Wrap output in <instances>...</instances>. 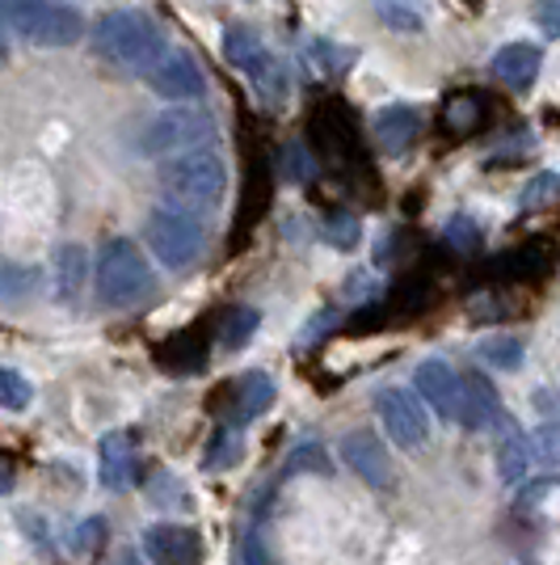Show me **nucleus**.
Here are the masks:
<instances>
[{"label":"nucleus","mask_w":560,"mask_h":565,"mask_svg":"<svg viewBox=\"0 0 560 565\" xmlns=\"http://www.w3.org/2000/svg\"><path fill=\"white\" fill-rule=\"evenodd\" d=\"M94 47L101 60H110L118 68H131L148 76L173 43H164L161 25L152 22L148 13H140V9H118V13H106L94 25Z\"/></svg>","instance_id":"1"},{"label":"nucleus","mask_w":560,"mask_h":565,"mask_svg":"<svg viewBox=\"0 0 560 565\" xmlns=\"http://www.w3.org/2000/svg\"><path fill=\"white\" fill-rule=\"evenodd\" d=\"M161 190L164 199H169V207L207 212V207H215L224 199V190H228V169H224V161L211 148H198V152L164 161Z\"/></svg>","instance_id":"2"},{"label":"nucleus","mask_w":560,"mask_h":565,"mask_svg":"<svg viewBox=\"0 0 560 565\" xmlns=\"http://www.w3.org/2000/svg\"><path fill=\"white\" fill-rule=\"evenodd\" d=\"M4 22H9V30H13L22 43L43 47V51L72 47V43L85 34L80 13L60 9V4H47V0H4Z\"/></svg>","instance_id":"3"},{"label":"nucleus","mask_w":560,"mask_h":565,"mask_svg":"<svg viewBox=\"0 0 560 565\" xmlns=\"http://www.w3.org/2000/svg\"><path fill=\"white\" fill-rule=\"evenodd\" d=\"M148 291H152V270L136 249V241H127V236L110 241L97 262V300L106 308H131Z\"/></svg>","instance_id":"4"},{"label":"nucleus","mask_w":560,"mask_h":565,"mask_svg":"<svg viewBox=\"0 0 560 565\" xmlns=\"http://www.w3.org/2000/svg\"><path fill=\"white\" fill-rule=\"evenodd\" d=\"M148 249L169 266V270H186L198 262L203 245H207V224L198 220V212L186 207H157L148 215Z\"/></svg>","instance_id":"5"},{"label":"nucleus","mask_w":560,"mask_h":565,"mask_svg":"<svg viewBox=\"0 0 560 565\" xmlns=\"http://www.w3.org/2000/svg\"><path fill=\"white\" fill-rule=\"evenodd\" d=\"M215 136V122H211L203 110H169V115H157L152 127L143 131L140 152L143 157H186V152H198L203 140Z\"/></svg>","instance_id":"6"},{"label":"nucleus","mask_w":560,"mask_h":565,"mask_svg":"<svg viewBox=\"0 0 560 565\" xmlns=\"http://www.w3.org/2000/svg\"><path fill=\"white\" fill-rule=\"evenodd\" d=\"M375 414H379V426L388 430V439H392L397 448H421L426 435H430L421 397L405 393V388H384V393L375 397Z\"/></svg>","instance_id":"7"},{"label":"nucleus","mask_w":560,"mask_h":565,"mask_svg":"<svg viewBox=\"0 0 560 565\" xmlns=\"http://www.w3.org/2000/svg\"><path fill=\"white\" fill-rule=\"evenodd\" d=\"M413 388H418V397L443 423H460V414H464V380L455 376V367L446 359H426V363H418Z\"/></svg>","instance_id":"8"},{"label":"nucleus","mask_w":560,"mask_h":565,"mask_svg":"<svg viewBox=\"0 0 560 565\" xmlns=\"http://www.w3.org/2000/svg\"><path fill=\"white\" fill-rule=\"evenodd\" d=\"M148 89L169 97V102H190V97L207 94V76L198 72V64L182 47H169L157 60V68L148 72Z\"/></svg>","instance_id":"9"},{"label":"nucleus","mask_w":560,"mask_h":565,"mask_svg":"<svg viewBox=\"0 0 560 565\" xmlns=\"http://www.w3.org/2000/svg\"><path fill=\"white\" fill-rule=\"evenodd\" d=\"M337 456H342V465H346L358 481H367L371 490H388V486H392L388 451H384V444L375 439L371 430H351V435H342Z\"/></svg>","instance_id":"10"},{"label":"nucleus","mask_w":560,"mask_h":565,"mask_svg":"<svg viewBox=\"0 0 560 565\" xmlns=\"http://www.w3.org/2000/svg\"><path fill=\"white\" fill-rule=\"evenodd\" d=\"M224 60H228L233 68L245 72V76H254L261 89L274 81V60H270V47L261 43V34H257L249 22H236V25L224 30Z\"/></svg>","instance_id":"11"},{"label":"nucleus","mask_w":560,"mask_h":565,"mask_svg":"<svg viewBox=\"0 0 560 565\" xmlns=\"http://www.w3.org/2000/svg\"><path fill=\"white\" fill-rule=\"evenodd\" d=\"M143 553L157 565H194L203 557V536L186 523H157L143 536Z\"/></svg>","instance_id":"12"},{"label":"nucleus","mask_w":560,"mask_h":565,"mask_svg":"<svg viewBox=\"0 0 560 565\" xmlns=\"http://www.w3.org/2000/svg\"><path fill=\"white\" fill-rule=\"evenodd\" d=\"M371 136L388 157H400V152H409L413 140L421 136V115L413 106H384V110L371 118Z\"/></svg>","instance_id":"13"},{"label":"nucleus","mask_w":560,"mask_h":565,"mask_svg":"<svg viewBox=\"0 0 560 565\" xmlns=\"http://www.w3.org/2000/svg\"><path fill=\"white\" fill-rule=\"evenodd\" d=\"M131 472H136V439L127 430L101 435V444H97V477H101V486L106 490H127Z\"/></svg>","instance_id":"14"},{"label":"nucleus","mask_w":560,"mask_h":565,"mask_svg":"<svg viewBox=\"0 0 560 565\" xmlns=\"http://www.w3.org/2000/svg\"><path fill=\"white\" fill-rule=\"evenodd\" d=\"M539 64H543V51L539 47H531V43H506L489 60V72L493 81H502L510 89H527L539 76Z\"/></svg>","instance_id":"15"},{"label":"nucleus","mask_w":560,"mask_h":565,"mask_svg":"<svg viewBox=\"0 0 560 565\" xmlns=\"http://www.w3.org/2000/svg\"><path fill=\"white\" fill-rule=\"evenodd\" d=\"M527 465H531V439H523V430H518L514 418L506 414V418L497 423V481H502V486H518Z\"/></svg>","instance_id":"16"},{"label":"nucleus","mask_w":560,"mask_h":565,"mask_svg":"<svg viewBox=\"0 0 560 565\" xmlns=\"http://www.w3.org/2000/svg\"><path fill=\"white\" fill-rule=\"evenodd\" d=\"M506 418V409H502V401L493 393V384L481 372H467L464 376V414H460V423L472 426V430H481V426L489 423H502Z\"/></svg>","instance_id":"17"},{"label":"nucleus","mask_w":560,"mask_h":565,"mask_svg":"<svg viewBox=\"0 0 560 565\" xmlns=\"http://www.w3.org/2000/svg\"><path fill=\"white\" fill-rule=\"evenodd\" d=\"M274 380L266 376V372H245V376L236 380V423H254L257 414H266L270 409V401H274Z\"/></svg>","instance_id":"18"},{"label":"nucleus","mask_w":560,"mask_h":565,"mask_svg":"<svg viewBox=\"0 0 560 565\" xmlns=\"http://www.w3.org/2000/svg\"><path fill=\"white\" fill-rule=\"evenodd\" d=\"M80 282H85V249L80 245H60L55 254V296L72 305L80 296Z\"/></svg>","instance_id":"19"},{"label":"nucleus","mask_w":560,"mask_h":565,"mask_svg":"<svg viewBox=\"0 0 560 565\" xmlns=\"http://www.w3.org/2000/svg\"><path fill=\"white\" fill-rule=\"evenodd\" d=\"M523 338L514 333H493V338H481L476 342V359H485L497 372H518L523 367Z\"/></svg>","instance_id":"20"},{"label":"nucleus","mask_w":560,"mask_h":565,"mask_svg":"<svg viewBox=\"0 0 560 565\" xmlns=\"http://www.w3.org/2000/svg\"><path fill=\"white\" fill-rule=\"evenodd\" d=\"M481 118H485V102H481V97H472V94L446 97V106H443L446 131H472V127H481Z\"/></svg>","instance_id":"21"},{"label":"nucleus","mask_w":560,"mask_h":565,"mask_svg":"<svg viewBox=\"0 0 560 565\" xmlns=\"http://www.w3.org/2000/svg\"><path fill=\"white\" fill-rule=\"evenodd\" d=\"M257 308H233L228 317H224V333H219V342L228 347V351H236V347H245L249 338H254L257 330Z\"/></svg>","instance_id":"22"},{"label":"nucleus","mask_w":560,"mask_h":565,"mask_svg":"<svg viewBox=\"0 0 560 565\" xmlns=\"http://www.w3.org/2000/svg\"><path fill=\"white\" fill-rule=\"evenodd\" d=\"M557 194H560V173L543 169L539 178H531V182L523 186V194H518V207H523V212H536V207H543V203H552Z\"/></svg>","instance_id":"23"},{"label":"nucleus","mask_w":560,"mask_h":565,"mask_svg":"<svg viewBox=\"0 0 560 565\" xmlns=\"http://www.w3.org/2000/svg\"><path fill=\"white\" fill-rule=\"evenodd\" d=\"M236 456H240V426H224L215 439H211V451H207V465L215 472L233 469Z\"/></svg>","instance_id":"24"},{"label":"nucleus","mask_w":560,"mask_h":565,"mask_svg":"<svg viewBox=\"0 0 560 565\" xmlns=\"http://www.w3.org/2000/svg\"><path fill=\"white\" fill-rule=\"evenodd\" d=\"M375 9H379L384 25H392V30H421V13L413 0H375Z\"/></svg>","instance_id":"25"},{"label":"nucleus","mask_w":560,"mask_h":565,"mask_svg":"<svg viewBox=\"0 0 560 565\" xmlns=\"http://www.w3.org/2000/svg\"><path fill=\"white\" fill-rule=\"evenodd\" d=\"M531 456L543 469H560V423H543L531 435Z\"/></svg>","instance_id":"26"},{"label":"nucleus","mask_w":560,"mask_h":565,"mask_svg":"<svg viewBox=\"0 0 560 565\" xmlns=\"http://www.w3.org/2000/svg\"><path fill=\"white\" fill-rule=\"evenodd\" d=\"M358 236H363V228H358V220H354L351 212H333L325 220L329 245H337V249H354V245H358Z\"/></svg>","instance_id":"27"},{"label":"nucleus","mask_w":560,"mask_h":565,"mask_svg":"<svg viewBox=\"0 0 560 565\" xmlns=\"http://www.w3.org/2000/svg\"><path fill=\"white\" fill-rule=\"evenodd\" d=\"M30 393H34V388L25 384L22 372H13V367L0 372V401H4V409H13V414L25 409V405H30Z\"/></svg>","instance_id":"28"},{"label":"nucleus","mask_w":560,"mask_h":565,"mask_svg":"<svg viewBox=\"0 0 560 565\" xmlns=\"http://www.w3.org/2000/svg\"><path fill=\"white\" fill-rule=\"evenodd\" d=\"M152 502H157V507H186L182 481L169 477V472H157V477H152Z\"/></svg>","instance_id":"29"},{"label":"nucleus","mask_w":560,"mask_h":565,"mask_svg":"<svg viewBox=\"0 0 560 565\" xmlns=\"http://www.w3.org/2000/svg\"><path fill=\"white\" fill-rule=\"evenodd\" d=\"M443 236L451 241V245H455V249H472V245L481 241V233H476V224H472L467 215H455V220L446 224V233H443Z\"/></svg>","instance_id":"30"},{"label":"nucleus","mask_w":560,"mask_h":565,"mask_svg":"<svg viewBox=\"0 0 560 565\" xmlns=\"http://www.w3.org/2000/svg\"><path fill=\"white\" fill-rule=\"evenodd\" d=\"M536 25L548 39H560V0H536Z\"/></svg>","instance_id":"31"},{"label":"nucleus","mask_w":560,"mask_h":565,"mask_svg":"<svg viewBox=\"0 0 560 565\" xmlns=\"http://www.w3.org/2000/svg\"><path fill=\"white\" fill-rule=\"evenodd\" d=\"M25 279H34V270H22L18 262H4V305H13L22 296Z\"/></svg>","instance_id":"32"},{"label":"nucleus","mask_w":560,"mask_h":565,"mask_svg":"<svg viewBox=\"0 0 560 565\" xmlns=\"http://www.w3.org/2000/svg\"><path fill=\"white\" fill-rule=\"evenodd\" d=\"M552 490H560V477H543V481H536V486H527V490H523L518 507H523V511H531V507H536V502H543Z\"/></svg>","instance_id":"33"},{"label":"nucleus","mask_w":560,"mask_h":565,"mask_svg":"<svg viewBox=\"0 0 560 565\" xmlns=\"http://www.w3.org/2000/svg\"><path fill=\"white\" fill-rule=\"evenodd\" d=\"M245 565H274L270 562V553L261 548V536H257V532L245 536Z\"/></svg>","instance_id":"34"},{"label":"nucleus","mask_w":560,"mask_h":565,"mask_svg":"<svg viewBox=\"0 0 560 565\" xmlns=\"http://www.w3.org/2000/svg\"><path fill=\"white\" fill-rule=\"evenodd\" d=\"M333 321H337V312H333V308H329V312H321V317L312 321V330L300 333V347H308V342H316V338H321V333H325L329 326H333Z\"/></svg>","instance_id":"35"},{"label":"nucleus","mask_w":560,"mask_h":565,"mask_svg":"<svg viewBox=\"0 0 560 565\" xmlns=\"http://www.w3.org/2000/svg\"><path fill=\"white\" fill-rule=\"evenodd\" d=\"M291 169H295V178H312V173H316V166H312V157H308V152L300 148V143L291 148Z\"/></svg>","instance_id":"36"},{"label":"nucleus","mask_w":560,"mask_h":565,"mask_svg":"<svg viewBox=\"0 0 560 565\" xmlns=\"http://www.w3.org/2000/svg\"><path fill=\"white\" fill-rule=\"evenodd\" d=\"M115 565H143V562H140V557H136V553H122V557H118Z\"/></svg>","instance_id":"37"}]
</instances>
